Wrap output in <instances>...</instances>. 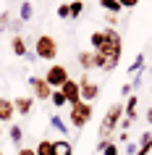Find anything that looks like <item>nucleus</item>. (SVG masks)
Wrapping results in <instances>:
<instances>
[{
  "mask_svg": "<svg viewBox=\"0 0 152 155\" xmlns=\"http://www.w3.org/2000/svg\"><path fill=\"white\" fill-rule=\"evenodd\" d=\"M97 3H100V8H102L105 13H113V16H118L121 11H123L118 0H97Z\"/></svg>",
  "mask_w": 152,
  "mask_h": 155,
  "instance_id": "nucleus-18",
  "label": "nucleus"
},
{
  "mask_svg": "<svg viewBox=\"0 0 152 155\" xmlns=\"http://www.w3.org/2000/svg\"><path fill=\"white\" fill-rule=\"evenodd\" d=\"M34 153H37V155H55V153H53V142H50V139H40L37 147H34Z\"/></svg>",
  "mask_w": 152,
  "mask_h": 155,
  "instance_id": "nucleus-19",
  "label": "nucleus"
},
{
  "mask_svg": "<svg viewBox=\"0 0 152 155\" xmlns=\"http://www.w3.org/2000/svg\"><path fill=\"white\" fill-rule=\"evenodd\" d=\"M123 150H126V155H136V153H139V145H136V142H126Z\"/></svg>",
  "mask_w": 152,
  "mask_h": 155,
  "instance_id": "nucleus-25",
  "label": "nucleus"
},
{
  "mask_svg": "<svg viewBox=\"0 0 152 155\" xmlns=\"http://www.w3.org/2000/svg\"><path fill=\"white\" fill-rule=\"evenodd\" d=\"M92 113H95V103H76V105H71V126L73 129H84L89 121H92Z\"/></svg>",
  "mask_w": 152,
  "mask_h": 155,
  "instance_id": "nucleus-3",
  "label": "nucleus"
},
{
  "mask_svg": "<svg viewBox=\"0 0 152 155\" xmlns=\"http://www.w3.org/2000/svg\"><path fill=\"white\" fill-rule=\"evenodd\" d=\"M0 139H3V124H0Z\"/></svg>",
  "mask_w": 152,
  "mask_h": 155,
  "instance_id": "nucleus-33",
  "label": "nucleus"
},
{
  "mask_svg": "<svg viewBox=\"0 0 152 155\" xmlns=\"http://www.w3.org/2000/svg\"><path fill=\"white\" fill-rule=\"evenodd\" d=\"M136 145H139V153L136 155H152V131H144Z\"/></svg>",
  "mask_w": 152,
  "mask_h": 155,
  "instance_id": "nucleus-14",
  "label": "nucleus"
},
{
  "mask_svg": "<svg viewBox=\"0 0 152 155\" xmlns=\"http://www.w3.org/2000/svg\"><path fill=\"white\" fill-rule=\"evenodd\" d=\"M16 155H37V153H34V147H18Z\"/></svg>",
  "mask_w": 152,
  "mask_h": 155,
  "instance_id": "nucleus-29",
  "label": "nucleus"
},
{
  "mask_svg": "<svg viewBox=\"0 0 152 155\" xmlns=\"http://www.w3.org/2000/svg\"><path fill=\"white\" fill-rule=\"evenodd\" d=\"M50 126H53V129H55L58 134H60V137H68V131H71V126H68V124L63 121V116H58V113H53V116H50Z\"/></svg>",
  "mask_w": 152,
  "mask_h": 155,
  "instance_id": "nucleus-12",
  "label": "nucleus"
},
{
  "mask_svg": "<svg viewBox=\"0 0 152 155\" xmlns=\"http://www.w3.org/2000/svg\"><path fill=\"white\" fill-rule=\"evenodd\" d=\"M34 55L40 58V61H47V63H53V61L60 55L58 40L53 37V34H40V37L34 40Z\"/></svg>",
  "mask_w": 152,
  "mask_h": 155,
  "instance_id": "nucleus-2",
  "label": "nucleus"
},
{
  "mask_svg": "<svg viewBox=\"0 0 152 155\" xmlns=\"http://www.w3.org/2000/svg\"><path fill=\"white\" fill-rule=\"evenodd\" d=\"M68 11H71V18H79L81 11H84V3H81V0H71V3H68Z\"/></svg>",
  "mask_w": 152,
  "mask_h": 155,
  "instance_id": "nucleus-21",
  "label": "nucleus"
},
{
  "mask_svg": "<svg viewBox=\"0 0 152 155\" xmlns=\"http://www.w3.org/2000/svg\"><path fill=\"white\" fill-rule=\"evenodd\" d=\"M126 142H131V139H128V131H121L118 134V145H126Z\"/></svg>",
  "mask_w": 152,
  "mask_h": 155,
  "instance_id": "nucleus-30",
  "label": "nucleus"
},
{
  "mask_svg": "<svg viewBox=\"0 0 152 155\" xmlns=\"http://www.w3.org/2000/svg\"><path fill=\"white\" fill-rule=\"evenodd\" d=\"M144 121H147V124H152V105L147 108V113H144Z\"/></svg>",
  "mask_w": 152,
  "mask_h": 155,
  "instance_id": "nucleus-32",
  "label": "nucleus"
},
{
  "mask_svg": "<svg viewBox=\"0 0 152 155\" xmlns=\"http://www.w3.org/2000/svg\"><path fill=\"white\" fill-rule=\"evenodd\" d=\"M11 29V13L8 11H0V34H5Z\"/></svg>",
  "mask_w": 152,
  "mask_h": 155,
  "instance_id": "nucleus-22",
  "label": "nucleus"
},
{
  "mask_svg": "<svg viewBox=\"0 0 152 155\" xmlns=\"http://www.w3.org/2000/svg\"><path fill=\"white\" fill-rule=\"evenodd\" d=\"M60 92H63V97L68 105H76V103H81V90H79V82L76 79H68V82L60 87Z\"/></svg>",
  "mask_w": 152,
  "mask_h": 155,
  "instance_id": "nucleus-7",
  "label": "nucleus"
},
{
  "mask_svg": "<svg viewBox=\"0 0 152 155\" xmlns=\"http://www.w3.org/2000/svg\"><path fill=\"white\" fill-rule=\"evenodd\" d=\"M8 139L16 147H21V142H24V129H21L18 124H8Z\"/></svg>",
  "mask_w": 152,
  "mask_h": 155,
  "instance_id": "nucleus-15",
  "label": "nucleus"
},
{
  "mask_svg": "<svg viewBox=\"0 0 152 155\" xmlns=\"http://www.w3.org/2000/svg\"><path fill=\"white\" fill-rule=\"evenodd\" d=\"M76 61H79V66L84 68V74H89L92 68H97V53H92V50H81L79 55H76Z\"/></svg>",
  "mask_w": 152,
  "mask_h": 155,
  "instance_id": "nucleus-10",
  "label": "nucleus"
},
{
  "mask_svg": "<svg viewBox=\"0 0 152 155\" xmlns=\"http://www.w3.org/2000/svg\"><path fill=\"white\" fill-rule=\"evenodd\" d=\"M144 63H147V55H144V53H139V55L134 58V63L128 66V76H136V74H142V71H144Z\"/></svg>",
  "mask_w": 152,
  "mask_h": 155,
  "instance_id": "nucleus-17",
  "label": "nucleus"
},
{
  "mask_svg": "<svg viewBox=\"0 0 152 155\" xmlns=\"http://www.w3.org/2000/svg\"><path fill=\"white\" fill-rule=\"evenodd\" d=\"M11 50H13V55L26 58V53H29V45H26L24 34H13V37H11Z\"/></svg>",
  "mask_w": 152,
  "mask_h": 155,
  "instance_id": "nucleus-11",
  "label": "nucleus"
},
{
  "mask_svg": "<svg viewBox=\"0 0 152 155\" xmlns=\"http://www.w3.org/2000/svg\"><path fill=\"white\" fill-rule=\"evenodd\" d=\"M18 18H21V21H32L34 18V5L32 3H29V0H24V3H21V5H18Z\"/></svg>",
  "mask_w": 152,
  "mask_h": 155,
  "instance_id": "nucleus-16",
  "label": "nucleus"
},
{
  "mask_svg": "<svg viewBox=\"0 0 152 155\" xmlns=\"http://www.w3.org/2000/svg\"><path fill=\"white\" fill-rule=\"evenodd\" d=\"M55 13H58V18H71V11H68V3H60Z\"/></svg>",
  "mask_w": 152,
  "mask_h": 155,
  "instance_id": "nucleus-24",
  "label": "nucleus"
},
{
  "mask_svg": "<svg viewBox=\"0 0 152 155\" xmlns=\"http://www.w3.org/2000/svg\"><path fill=\"white\" fill-rule=\"evenodd\" d=\"M131 92H134V90H131V84H123V87H121V95H123V97H128Z\"/></svg>",
  "mask_w": 152,
  "mask_h": 155,
  "instance_id": "nucleus-31",
  "label": "nucleus"
},
{
  "mask_svg": "<svg viewBox=\"0 0 152 155\" xmlns=\"http://www.w3.org/2000/svg\"><path fill=\"white\" fill-rule=\"evenodd\" d=\"M0 155H5V153H3V150H0Z\"/></svg>",
  "mask_w": 152,
  "mask_h": 155,
  "instance_id": "nucleus-34",
  "label": "nucleus"
},
{
  "mask_svg": "<svg viewBox=\"0 0 152 155\" xmlns=\"http://www.w3.org/2000/svg\"><path fill=\"white\" fill-rule=\"evenodd\" d=\"M121 3V8H136L139 5V0H118Z\"/></svg>",
  "mask_w": 152,
  "mask_h": 155,
  "instance_id": "nucleus-27",
  "label": "nucleus"
},
{
  "mask_svg": "<svg viewBox=\"0 0 152 155\" xmlns=\"http://www.w3.org/2000/svg\"><path fill=\"white\" fill-rule=\"evenodd\" d=\"M89 42H92V53L102 58V68L100 71L110 74L118 68L121 63V55H123V37H121L118 29H100V32H92L89 34Z\"/></svg>",
  "mask_w": 152,
  "mask_h": 155,
  "instance_id": "nucleus-1",
  "label": "nucleus"
},
{
  "mask_svg": "<svg viewBox=\"0 0 152 155\" xmlns=\"http://www.w3.org/2000/svg\"><path fill=\"white\" fill-rule=\"evenodd\" d=\"M102 155H121V147H118V142H108V145H105V150H102Z\"/></svg>",
  "mask_w": 152,
  "mask_h": 155,
  "instance_id": "nucleus-23",
  "label": "nucleus"
},
{
  "mask_svg": "<svg viewBox=\"0 0 152 155\" xmlns=\"http://www.w3.org/2000/svg\"><path fill=\"white\" fill-rule=\"evenodd\" d=\"M45 76V82L50 84V90H60L68 79H71V74H68V68H66L63 63H50L47 74H42Z\"/></svg>",
  "mask_w": 152,
  "mask_h": 155,
  "instance_id": "nucleus-4",
  "label": "nucleus"
},
{
  "mask_svg": "<svg viewBox=\"0 0 152 155\" xmlns=\"http://www.w3.org/2000/svg\"><path fill=\"white\" fill-rule=\"evenodd\" d=\"M53 153L55 155H73V145L68 139H53Z\"/></svg>",
  "mask_w": 152,
  "mask_h": 155,
  "instance_id": "nucleus-13",
  "label": "nucleus"
},
{
  "mask_svg": "<svg viewBox=\"0 0 152 155\" xmlns=\"http://www.w3.org/2000/svg\"><path fill=\"white\" fill-rule=\"evenodd\" d=\"M105 24L110 26V29H115V24H118V16H113V13H105Z\"/></svg>",
  "mask_w": 152,
  "mask_h": 155,
  "instance_id": "nucleus-26",
  "label": "nucleus"
},
{
  "mask_svg": "<svg viewBox=\"0 0 152 155\" xmlns=\"http://www.w3.org/2000/svg\"><path fill=\"white\" fill-rule=\"evenodd\" d=\"M50 103H53L55 108H66V105H68V103H66V97H63V92H60V90H53V95H50Z\"/></svg>",
  "mask_w": 152,
  "mask_h": 155,
  "instance_id": "nucleus-20",
  "label": "nucleus"
},
{
  "mask_svg": "<svg viewBox=\"0 0 152 155\" xmlns=\"http://www.w3.org/2000/svg\"><path fill=\"white\" fill-rule=\"evenodd\" d=\"M13 100V108H16V116H29L34 110V103H37V100L32 97V95H29V97H11Z\"/></svg>",
  "mask_w": 152,
  "mask_h": 155,
  "instance_id": "nucleus-9",
  "label": "nucleus"
},
{
  "mask_svg": "<svg viewBox=\"0 0 152 155\" xmlns=\"http://www.w3.org/2000/svg\"><path fill=\"white\" fill-rule=\"evenodd\" d=\"M21 26H24V21L18 18V21H11V29H13V34H21Z\"/></svg>",
  "mask_w": 152,
  "mask_h": 155,
  "instance_id": "nucleus-28",
  "label": "nucleus"
},
{
  "mask_svg": "<svg viewBox=\"0 0 152 155\" xmlns=\"http://www.w3.org/2000/svg\"><path fill=\"white\" fill-rule=\"evenodd\" d=\"M76 82H79L81 100H84V103H95V100L100 97V84H95V82H92V79H89V74H81Z\"/></svg>",
  "mask_w": 152,
  "mask_h": 155,
  "instance_id": "nucleus-5",
  "label": "nucleus"
},
{
  "mask_svg": "<svg viewBox=\"0 0 152 155\" xmlns=\"http://www.w3.org/2000/svg\"><path fill=\"white\" fill-rule=\"evenodd\" d=\"M16 118V108L11 97H0V124H11Z\"/></svg>",
  "mask_w": 152,
  "mask_h": 155,
  "instance_id": "nucleus-8",
  "label": "nucleus"
},
{
  "mask_svg": "<svg viewBox=\"0 0 152 155\" xmlns=\"http://www.w3.org/2000/svg\"><path fill=\"white\" fill-rule=\"evenodd\" d=\"M29 90H32V97L34 100H45V103H50L53 90H50V84L45 82V76H29Z\"/></svg>",
  "mask_w": 152,
  "mask_h": 155,
  "instance_id": "nucleus-6",
  "label": "nucleus"
}]
</instances>
